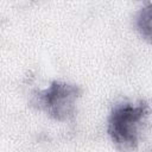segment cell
I'll return each instance as SVG.
<instances>
[{
  "label": "cell",
  "instance_id": "6da1fadb",
  "mask_svg": "<svg viewBox=\"0 0 152 152\" xmlns=\"http://www.w3.org/2000/svg\"><path fill=\"white\" fill-rule=\"evenodd\" d=\"M151 107L147 101L116 102L107 118V134L118 150H135L146 126Z\"/></svg>",
  "mask_w": 152,
  "mask_h": 152
},
{
  "label": "cell",
  "instance_id": "7a4b0ae2",
  "mask_svg": "<svg viewBox=\"0 0 152 152\" xmlns=\"http://www.w3.org/2000/svg\"><path fill=\"white\" fill-rule=\"evenodd\" d=\"M82 95L83 88L80 84L55 80L46 88L33 93L30 106L57 122H68L76 116Z\"/></svg>",
  "mask_w": 152,
  "mask_h": 152
},
{
  "label": "cell",
  "instance_id": "3957f363",
  "mask_svg": "<svg viewBox=\"0 0 152 152\" xmlns=\"http://www.w3.org/2000/svg\"><path fill=\"white\" fill-rule=\"evenodd\" d=\"M133 28L139 37L152 45V2H146L133 14Z\"/></svg>",
  "mask_w": 152,
  "mask_h": 152
}]
</instances>
